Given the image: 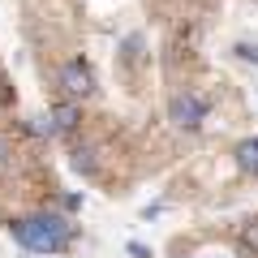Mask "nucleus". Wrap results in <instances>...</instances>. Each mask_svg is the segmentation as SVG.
<instances>
[{
	"label": "nucleus",
	"mask_w": 258,
	"mask_h": 258,
	"mask_svg": "<svg viewBox=\"0 0 258 258\" xmlns=\"http://www.w3.org/2000/svg\"><path fill=\"white\" fill-rule=\"evenodd\" d=\"M241 245H245V249H254V254H258V220H249L245 228H241Z\"/></svg>",
	"instance_id": "6"
},
{
	"label": "nucleus",
	"mask_w": 258,
	"mask_h": 258,
	"mask_svg": "<svg viewBox=\"0 0 258 258\" xmlns=\"http://www.w3.org/2000/svg\"><path fill=\"white\" fill-rule=\"evenodd\" d=\"M60 86L69 99H86V95H95V74H91V64L82 60V56H74V60H64L60 64Z\"/></svg>",
	"instance_id": "2"
},
{
	"label": "nucleus",
	"mask_w": 258,
	"mask_h": 258,
	"mask_svg": "<svg viewBox=\"0 0 258 258\" xmlns=\"http://www.w3.org/2000/svg\"><path fill=\"white\" fill-rule=\"evenodd\" d=\"M13 237H18L30 254H56V249H64V241H69V220L56 215V211H39V215H30V220L13 224Z\"/></svg>",
	"instance_id": "1"
},
{
	"label": "nucleus",
	"mask_w": 258,
	"mask_h": 258,
	"mask_svg": "<svg viewBox=\"0 0 258 258\" xmlns=\"http://www.w3.org/2000/svg\"><path fill=\"white\" fill-rule=\"evenodd\" d=\"M237 56L249 64H258V43H237Z\"/></svg>",
	"instance_id": "7"
},
{
	"label": "nucleus",
	"mask_w": 258,
	"mask_h": 258,
	"mask_svg": "<svg viewBox=\"0 0 258 258\" xmlns=\"http://www.w3.org/2000/svg\"><path fill=\"white\" fill-rule=\"evenodd\" d=\"M237 168H241V172H254V176H258V138L237 142Z\"/></svg>",
	"instance_id": "5"
},
{
	"label": "nucleus",
	"mask_w": 258,
	"mask_h": 258,
	"mask_svg": "<svg viewBox=\"0 0 258 258\" xmlns=\"http://www.w3.org/2000/svg\"><path fill=\"white\" fill-rule=\"evenodd\" d=\"M129 258H151V249L142 241H129Z\"/></svg>",
	"instance_id": "8"
},
{
	"label": "nucleus",
	"mask_w": 258,
	"mask_h": 258,
	"mask_svg": "<svg viewBox=\"0 0 258 258\" xmlns=\"http://www.w3.org/2000/svg\"><path fill=\"white\" fill-rule=\"evenodd\" d=\"M168 116H172V125H181V129H198L203 116H207V103L198 99V95L181 91V95H172V103H168Z\"/></svg>",
	"instance_id": "3"
},
{
	"label": "nucleus",
	"mask_w": 258,
	"mask_h": 258,
	"mask_svg": "<svg viewBox=\"0 0 258 258\" xmlns=\"http://www.w3.org/2000/svg\"><path fill=\"white\" fill-rule=\"evenodd\" d=\"M5 159H9V142L0 138V164H5Z\"/></svg>",
	"instance_id": "9"
},
{
	"label": "nucleus",
	"mask_w": 258,
	"mask_h": 258,
	"mask_svg": "<svg viewBox=\"0 0 258 258\" xmlns=\"http://www.w3.org/2000/svg\"><path fill=\"white\" fill-rule=\"evenodd\" d=\"M74 125H78V108H74V103L52 108V116H47V129H52V134H69Z\"/></svg>",
	"instance_id": "4"
}]
</instances>
